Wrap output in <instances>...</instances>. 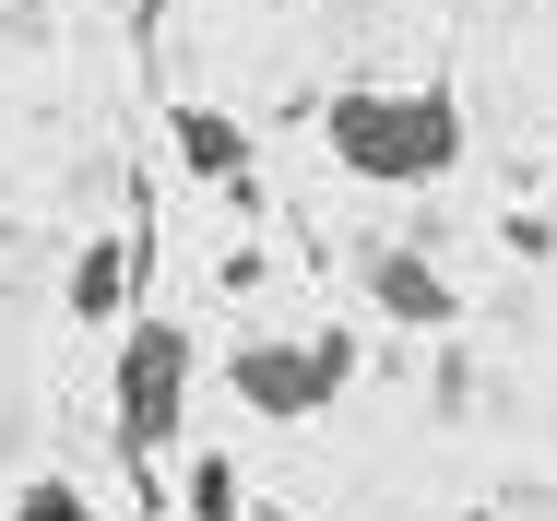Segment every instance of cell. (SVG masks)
<instances>
[{
	"label": "cell",
	"instance_id": "7a4b0ae2",
	"mask_svg": "<svg viewBox=\"0 0 557 521\" xmlns=\"http://www.w3.org/2000/svg\"><path fill=\"white\" fill-rule=\"evenodd\" d=\"M190 332L178 320H119V380H108V415H119V450L131 474H154L178 450V415H190Z\"/></svg>",
	"mask_w": 557,
	"mask_h": 521
},
{
	"label": "cell",
	"instance_id": "8992f818",
	"mask_svg": "<svg viewBox=\"0 0 557 521\" xmlns=\"http://www.w3.org/2000/svg\"><path fill=\"white\" fill-rule=\"evenodd\" d=\"M166 131H178V166H190V178H249V131H237V119H225V107H178V119H166Z\"/></svg>",
	"mask_w": 557,
	"mask_h": 521
},
{
	"label": "cell",
	"instance_id": "277c9868",
	"mask_svg": "<svg viewBox=\"0 0 557 521\" xmlns=\"http://www.w3.org/2000/svg\"><path fill=\"white\" fill-rule=\"evenodd\" d=\"M368 309L392 320V332H462V285H450L440 261L416 249V237H392V249H368Z\"/></svg>",
	"mask_w": 557,
	"mask_h": 521
},
{
	"label": "cell",
	"instance_id": "52a82bcc",
	"mask_svg": "<svg viewBox=\"0 0 557 521\" xmlns=\"http://www.w3.org/2000/svg\"><path fill=\"white\" fill-rule=\"evenodd\" d=\"M12 521H108V510H96V498H84L72 474H36V486L12 498Z\"/></svg>",
	"mask_w": 557,
	"mask_h": 521
},
{
	"label": "cell",
	"instance_id": "ba28073f",
	"mask_svg": "<svg viewBox=\"0 0 557 521\" xmlns=\"http://www.w3.org/2000/svg\"><path fill=\"white\" fill-rule=\"evenodd\" d=\"M190 521H237V462L225 450H190Z\"/></svg>",
	"mask_w": 557,
	"mask_h": 521
},
{
	"label": "cell",
	"instance_id": "6da1fadb",
	"mask_svg": "<svg viewBox=\"0 0 557 521\" xmlns=\"http://www.w3.org/2000/svg\"><path fill=\"white\" fill-rule=\"evenodd\" d=\"M321 142L368 190H440L462 166V96L450 84H344L321 107Z\"/></svg>",
	"mask_w": 557,
	"mask_h": 521
},
{
	"label": "cell",
	"instance_id": "3957f363",
	"mask_svg": "<svg viewBox=\"0 0 557 521\" xmlns=\"http://www.w3.org/2000/svg\"><path fill=\"white\" fill-rule=\"evenodd\" d=\"M344 380H356V332H249V344L225 356V392H237L249 415H273V426L333 415Z\"/></svg>",
	"mask_w": 557,
	"mask_h": 521
},
{
	"label": "cell",
	"instance_id": "5b68a950",
	"mask_svg": "<svg viewBox=\"0 0 557 521\" xmlns=\"http://www.w3.org/2000/svg\"><path fill=\"white\" fill-rule=\"evenodd\" d=\"M131 273H143V249H131L119 225H96V237L72 249V285H60L72 320H131Z\"/></svg>",
	"mask_w": 557,
	"mask_h": 521
},
{
	"label": "cell",
	"instance_id": "9c48e42d",
	"mask_svg": "<svg viewBox=\"0 0 557 521\" xmlns=\"http://www.w3.org/2000/svg\"><path fill=\"white\" fill-rule=\"evenodd\" d=\"M0 12H72V0H0Z\"/></svg>",
	"mask_w": 557,
	"mask_h": 521
}]
</instances>
